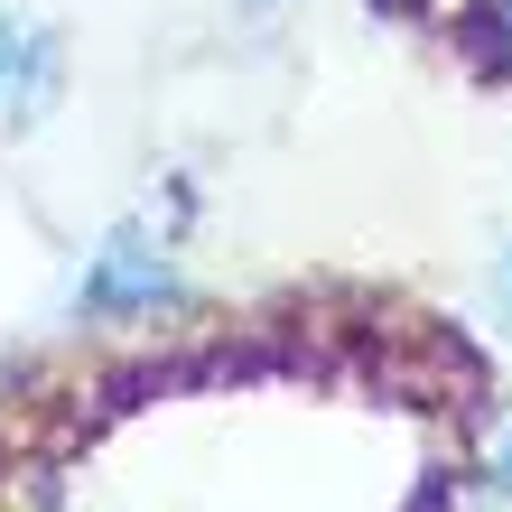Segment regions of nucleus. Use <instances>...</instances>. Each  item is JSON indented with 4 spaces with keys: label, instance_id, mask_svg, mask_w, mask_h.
Masks as SVG:
<instances>
[{
    "label": "nucleus",
    "instance_id": "20e7f679",
    "mask_svg": "<svg viewBox=\"0 0 512 512\" xmlns=\"http://www.w3.org/2000/svg\"><path fill=\"white\" fill-rule=\"evenodd\" d=\"M494 494H512V447H503V457H494Z\"/></svg>",
    "mask_w": 512,
    "mask_h": 512
},
{
    "label": "nucleus",
    "instance_id": "f03ea898",
    "mask_svg": "<svg viewBox=\"0 0 512 512\" xmlns=\"http://www.w3.org/2000/svg\"><path fill=\"white\" fill-rule=\"evenodd\" d=\"M19 56H28V19H0V131H10V84H19Z\"/></svg>",
    "mask_w": 512,
    "mask_h": 512
},
{
    "label": "nucleus",
    "instance_id": "7ed1b4c3",
    "mask_svg": "<svg viewBox=\"0 0 512 512\" xmlns=\"http://www.w3.org/2000/svg\"><path fill=\"white\" fill-rule=\"evenodd\" d=\"M475 47H485L494 66H512V0H494V10L475 19Z\"/></svg>",
    "mask_w": 512,
    "mask_h": 512
},
{
    "label": "nucleus",
    "instance_id": "f257e3e1",
    "mask_svg": "<svg viewBox=\"0 0 512 512\" xmlns=\"http://www.w3.org/2000/svg\"><path fill=\"white\" fill-rule=\"evenodd\" d=\"M168 289H177L168 243H159L149 224H122V233L94 252V270L75 280V308H84V317H159Z\"/></svg>",
    "mask_w": 512,
    "mask_h": 512
}]
</instances>
